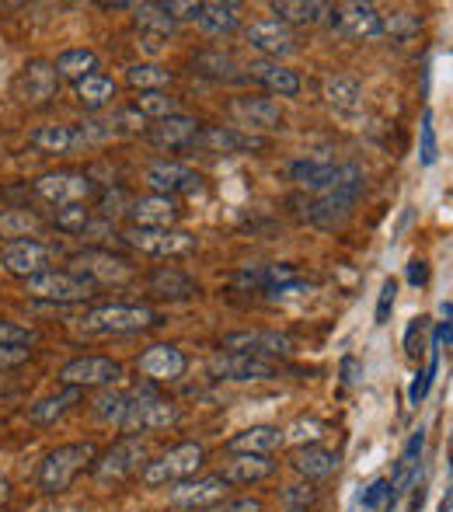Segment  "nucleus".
Here are the masks:
<instances>
[{"label": "nucleus", "mask_w": 453, "mask_h": 512, "mask_svg": "<svg viewBox=\"0 0 453 512\" xmlns=\"http://www.w3.org/2000/svg\"><path fill=\"white\" fill-rule=\"evenodd\" d=\"M363 189H366L363 171H359L356 164H342L339 175H335L332 189L307 206V220H311L314 227H321V230L342 227V223L352 216V206H356V199L363 196Z\"/></svg>", "instance_id": "nucleus-1"}, {"label": "nucleus", "mask_w": 453, "mask_h": 512, "mask_svg": "<svg viewBox=\"0 0 453 512\" xmlns=\"http://www.w3.org/2000/svg\"><path fill=\"white\" fill-rule=\"evenodd\" d=\"M95 460H98V446L91 443V439L56 446V450H49L39 464V488L49 495L67 492L84 467H95Z\"/></svg>", "instance_id": "nucleus-2"}, {"label": "nucleus", "mask_w": 453, "mask_h": 512, "mask_svg": "<svg viewBox=\"0 0 453 512\" xmlns=\"http://www.w3.org/2000/svg\"><path fill=\"white\" fill-rule=\"evenodd\" d=\"M206 464V446L189 439V443H178L171 450H164L161 457L147 460L143 467V485L157 488V485H178V481H189L203 471Z\"/></svg>", "instance_id": "nucleus-3"}, {"label": "nucleus", "mask_w": 453, "mask_h": 512, "mask_svg": "<svg viewBox=\"0 0 453 512\" xmlns=\"http://www.w3.org/2000/svg\"><path fill=\"white\" fill-rule=\"evenodd\" d=\"M161 324V317L143 304H109L95 307L77 321L84 335H129V331H147Z\"/></svg>", "instance_id": "nucleus-4"}, {"label": "nucleus", "mask_w": 453, "mask_h": 512, "mask_svg": "<svg viewBox=\"0 0 453 512\" xmlns=\"http://www.w3.org/2000/svg\"><path fill=\"white\" fill-rule=\"evenodd\" d=\"M182 411L175 401H168L164 394H157L154 387H136L129 394V408L122 418V429L126 432H157V429H171L178 425Z\"/></svg>", "instance_id": "nucleus-5"}, {"label": "nucleus", "mask_w": 453, "mask_h": 512, "mask_svg": "<svg viewBox=\"0 0 453 512\" xmlns=\"http://www.w3.org/2000/svg\"><path fill=\"white\" fill-rule=\"evenodd\" d=\"M147 460H150L147 443H143L140 436H126V439H119L115 446H109V450H105L102 457L95 460L91 474H95V481L102 488L122 485V481H126L129 474L143 471V467H147Z\"/></svg>", "instance_id": "nucleus-6"}, {"label": "nucleus", "mask_w": 453, "mask_h": 512, "mask_svg": "<svg viewBox=\"0 0 453 512\" xmlns=\"http://www.w3.org/2000/svg\"><path fill=\"white\" fill-rule=\"evenodd\" d=\"M95 290L98 286L91 279L60 269H49L35 279H25V293L32 300H42V304H84V300L95 297Z\"/></svg>", "instance_id": "nucleus-7"}, {"label": "nucleus", "mask_w": 453, "mask_h": 512, "mask_svg": "<svg viewBox=\"0 0 453 512\" xmlns=\"http://www.w3.org/2000/svg\"><path fill=\"white\" fill-rule=\"evenodd\" d=\"M122 241L150 258H182L196 251V234L178 227H129L122 230Z\"/></svg>", "instance_id": "nucleus-8"}, {"label": "nucleus", "mask_w": 453, "mask_h": 512, "mask_svg": "<svg viewBox=\"0 0 453 512\" xmlns=\"http://www.w3.org/2000/svg\"><path fill=\"white\" fill-rule=\"evenodd\" d=\"M56 251L49 244L35 241V237H14V241L0 244V265L18 279H35L42 272L53 269Z\"/></svg>", "instance_id": "nucleus-9"}, {"label": "nucleus", "mask_w": 453, "mask_h": 512, "mask_svg": "<svg viewBox=\"0 0 453 512\" xmlns=\"http://www.w3.org/2000/svg\"><path fill=\"white\" fill-rule=\"evenodd\" d=\"M70 265H74L70 272L91 279L95 286H102V283L105 286H119V283H126V279L133 276V265H129L122 255H112V251H105V248L77 251V255L70 258Z\"/></svg>", "instance_id": "nucleus-10"}, {"label": "nucleus", "mask_w": 453, "mask_h": 512, "mask_svg": "<svg viewBox=\"0 0 453 512\" xmlns=\"http://www.w3.org/2000/svg\"><path fill=\"white\" fill-rule=\"evenodd\" d=\"M224 352H244V356H258V359H276V356H290L293 352V338L286 331H269V328H251V331H227Z\"/></svg>", "instance_id": "nucleus-11"}, {"label": "nucleus", "mask_w": 453, "mask_h": 512, "mask_svg": "<svg viewBox=\"0 0 453 512\" xmlns=\"http://www.w3.org/2000/svg\"><path fill=\"white\" fill-rule=\"evenodd\" d=\"M122 380V363L109 356H81L70 359L60 370L63 387H77V391H88V387H112Z\"/></svg>", "instance_id": "nucleus-12"}, {"label": "nucleus", "mask_w": 453, "mask_h": 512, "mask_svg": "<svg viewBox=\"0 0 453 512\" xmlns=\"http://www.w3.org/2000/svg\"><path fill=\"white\" fill-rule=\"evenodd\" d=\"M35 192L53 206H84L91 196H98V185L77 171H53L35 178Z\"/></svg>", "instance_id": "nucleus-13"}, {"label": "nucleus", "mask_w": 453, "mask_h": 512, "mask_svg": "<svg viewBox=\"0 0 453 512\" xmlns=\"http://www.w3.org/2000/svg\"><path fill=\"white\" fill-rule=\"evenodd\" d=\"M265 147H269L265 136L234 126H203L192 140V150H203V154H262Z\"/></svg>", "instance_id": "nucleus-14"}, {"label": "nucleus", "mask_w": 453, "mask_h": 512, "mask_svg": "<svg viewBox=\"0 0 453 512\" xmlns=\"http://www.w3.org/2000/svg\"><path fill=\"white\" fill-rule=\"evenodd\" d=\"M56 88H60V74H56V67L49 60H28L21 67L18 81H14V95L28 108L49 105L56 98Z\"/></svg>", "instance_id": "nucleus-15"}, {"label": "nucleus", "mask_w": 453, "mask_h": 512, "mask_svg": "<svg viewBox=\"0 0 453 512\" xmlns=\"http://www.w3.org/2000/svg\"><path fill=\"white\" fill-rule=\"evenodd\" d=\"M332 28L345 39H380L384 35V14L373 4H363V0H349V4L332 7Z\"/></svg>", "instance_id": "nucleus-16"}, {"label": "nucleus", "mask_w": 453, "mask_h": 512, "mask_svg": "<svg viewBox=\"0 0 453 512\" xmlns=\"http://www.w3.org/2000/svg\"><path fill=\"white\" fill-rule=\"evenodd\" d=\"M147 185L154 189V196H196V192H203V178L196 175V171L189 168V164L182 161H168V157H161V161H154L147 168Z\"/></svg>", "instance_id": "nucleus-17"}, {"label": "nucleus", "mask_w": 453, "mask_h": 512, "mask_svg": "<svg viewBox=\"0 0 453 512\" xmlns=\"http://www.w3.org/2000/svg\"><path fill=\"white\" fill-rule=\"evenodd\" d=\"M227 481L220 474H203V478H189L178 481L168 488V502L175 509H213L217 502L227 499Z\"/></svg>", "instance_id": "nucleus-18"}, {"label": "nucleus", "mask_w": 453, "mask_h": 512, "mask_svg": "<svg viewBox=\"0 0 453 512\" xmlns=\"http://www.w3.org/2000/svg\"><path fill=\"white\" fill-rule=\"evenodd\" d=\"M244 39L251 42L255 53H262V60L279 63V56H290L297 49V39H293V28L283 25L279 18H262V21H251L244 28Z\"/></svg>", "instance_id": "nucleus-19"}, {"label": "nucleus", "mask_w": 453, "mask_h": 512, "mask_svg": "<svg viewBox=\"0 0 453 512\" xmlns=\"http://www.w3.org/2000/svg\"><path fill=\"white\" fill-rule=\"evenodd\" d=\"M210 373L217 380H230V384H248V380H272L276 366L269 359L244 356V352H217L210 359Z\"/></svg>", "instance_id": "nucleus-20"}, {"label": "nucleus", "mask_w": 453, "mask_h": 512, "mask_svg": "<svg viewBox=\"0 0 453 512\" xmlns=\"http://www.w3.org/2000/svg\"><path fill=\"white\" fill-rule=\"evenodd\" d=\"M136 370H140L147 380H154V384H171V380H178L185 373V352L178 349V345L157 342L140 352Z\"/></svg>", "instance_id": "nucleus-21"}, {"label": "nucleus", "mask_w": 453, "mask_h": 512, "mask_svg": "<svg viewBox=\"0 0 453 512\" xmlns=\"http://www.w3.org/2000/svg\"><path fill=\"white\" fill-rule=\"evenodd\" d=\"M230 112H234V119H241L251 129H265V133L283 129V108H279V102H272V98L241 95L230 102Z\"/></svg>", "instance_id": "nucleus-22"}, {"label": "nucleus", "mask_w": 453, "mask_h": 512, "mask_svg": "<svg viewBox=\"0 0 453 512\" xmlns=\"http://www.w3.org/2000/svg\"><path fill=\"white\" fill-rule=\"evenodd\" d=\"M199 122L192 119V115H168V119H161V122H154V126L147 129V140L154 143V147H161V150H189L192 147V140L199 136Z\"/></svg>", "instance_id": "nucleus-23"}, {"label": "nucleus", "mask_w": 453, "mask_h": 512, "mask_svg": "<svg viewBox=\"0 0 453 512\" xmlns=\"http://www.w3.org/2000/svg\"><path fill=\"white\" fill-rule=\"evenodd\" d=\"M422 450H426V429L419 425V432H412V439L405 443L401 450L398 464H394V478H391V506L408 492V488L419 481V471H422Z\"/></svg>", "instance_id": "nucleus-24"}, {"label": "nucleus", "mask_w": 453, "mask_h": 512, "mask_svg": "<svg viewBox=\"0 0 453 512\" xmlns=\"http://www.w3.org/2000/svg\"><path fill=\"white\" fill-rule=\"evenodd\" d=\"M217 474L227 485H258V481L276 474V464L269 457H258V453H230Z\"/></svg>", "instance_id": "nucleus-25"}, {"label": "nucleus", "mask_w": 453, "mask_h": 512, "mask_svg": "<svg viewBox=\"0 0 453 512\" xmlns=\"http://www.w3.org/2000/svg\"><path fill=\"white\" fill-rule=\"evenodd\" d=\"M244 77H251L255 84H262L269 95H279V98H297L300 95V77L297 70L283 67V63H272V60H255Z\"/></svg>", "instance_id": "nucleus-26"}, {"label": "nucleus", "mask_w": 453, "mask_h": 512, "mask_svg": "<svg viewBox=\"0 0 453 512\" xmlns=\"http://www.w3.org/2000/svg\"><path fill=\"white\" fill-rule=\"evenodd\" d=\"M178 203L171 196H140L129 203V220H133V227H175L178 220Z\"/></svg>", "instance_id": "nucleus-27"}, {"label": "nucleus", "mask_w": 453, "mask_h": 512, "mask_svg": "<svg viewBox=\"0 0 453 512\" xmlns=\"http://www.w3.org/2000/svg\"><path fill=\"white\" fill-rule=\"evenodd\" d=\"M28 143L46 157H60V154H70V150L84 147L77 126H67V122H46V126H35L32 136H28Z\"/></svg>", "instance_id": "nucleus-28"}, {"label": "nucleus", "mask_w": 453, "mask_h": 512, "mask_svg": "<svg viewBox=\"0 0 453 512\" xmlns=\"http://www.w3.org/2000/svg\"><path fill=\"white\" fill-rule=\"evenodd\" d=\"M293 471L300 474V481H325L332 478L335 471H339V453L328 450V446H300L297 453H293Z\"/></svg>", "instance_id": "nucleus-29"}, {"label": "nucleus", "mask_w": 453, "mask_h": 512, "mask_svg": "<svg viewBox=\"0 0 453 512\" xmlns=\"http://www.w3.org/2000/svg\"><path fill=\"white\" fill-rule=\"evenodd\" d=\"M283 443H286V432L279 429V425H251V429L237 432L227 446H230V453H258V457H269V453H276Z\"/></svg>", "instance_id": "nucleus-30"}, {"label": "nucleus", "mask_w": 453, "mask_h": 512, "mask_svg": "<svg viewBox=\"0 0 453 512\" xmlns=\"http://www.w3.org/2000/svg\"><path fill=\"white\" fill-rule=\"evenodd\" d=\"M150 293H157V297L164 300H192L199 293V283L192 276H185L182 269H175V265H161V269L150 272Z\"/></svg>", "instance_id": "nucleus-31"}, {"label": "nucleus", "mask_w": 453, "mask_h": 512, "mask_svg": "<svg viewBox=\"0 0 453 512\" xmlns=\"http://www.w3.org/2000/svg\"><path fill=\"white\" fill-rule=\"evenodd\" d=\"M192 70L199 77H210V81H220V84H237L244 81V70L237 67V60L224 49H203V53L192 56Z\"/></svg>", "instance_id": "nucleus-32"}, {"label": "nucleus", "mask_w": 453, "mask_h": 512, "mask_svg": "<svg viewBox=\"0 0 453 512\" xmlns=\"http://www.w3.org/2000/svg\"><path fill=\"white\" fill-rule=\"evenodd\" d=\"M335 175H339V168L328 161H314V157H304V161H293L290 164V178L300 185V189L307 192H318V196H325L328 189L335 185Z\"/></svg>", "instance_id": "nucleus-33"}, {"label": "nucleus", "mask_w": 453, "mask_h": 512, "mask_svg": "<svg viewBox=\"0 0 453 512\" xmlns=\"http://www.w3.org/2000/svg\"><path fill=\"white\" fill-rule=\"evenodd\" d=\"M84 391H77V387H60L56 394H49V398L35 401L32 408H28V422L32 425H56L67 411L77 408V401H81Z\"/></svg>", "instance_id": "nucleus-34"}, {"label": "nucleus", "mask_w": 453, "mask_h": 512, "mask_svg": "<svg viewBox=\"0 0 453 512\" xmlns=\"http://www.w3.org/2000/svg\"><path fill=\"white\" fill-rule=\"evenodd\" d=\"M206 35L220 39V35H230L237 25H241V4L234 0H213V4H203V14L196 21Z\"/></svg>", "instance_id": "nucleus-35"}, {"label": "nucleus", "mask_w": 453, "mask_h": 512, "mask_svg": "<svg viewBox=\"0 0 453 512\" xmlns=\"http://www.w3.org/2000/svg\"><path fill=\"white\" fill-rule=\"evenodd\" d=\"M332 11L328 4H321V0H276L272 4V14H279V21L283 25H318V21H325V14Z\"/></svg>", "instance_id": "nucleus-36"}, {"label": "nucleus", "mask_w": 453, "mask_h": 512, "mask_svg": "<svg viewBox=\"0 0 453 512\" xmlns=\"http://www.w3.org/2000/svg\"><path fill=\"white\" fill-rule=\"evenodd\" d=\"M325 98H328V105H332V108L352 115V112H359V108H363V84H359L356 77H349V74H335V77H328V81H325Z\"/></svg>", "instance_id": "nucleus-37"}, {"label": "nucleus", "mask_w": 453, "mask_h": 512, "mask_svg": "<svg viewBox=\"0 0 453 512\" xmlns=\"http://www.w3.org/2000/svg\"><path fill=\"white\" fill-rule=\"evenodd\" d=\"M53 67L60 77H67V81L77 84V81H84V77L98 74V56H95V49H84V46L63 49V53L53 60Z\"/></svg>", "instance_id": "nucleus-38"}, {"label": "nucleus", "mask_w": 453, "mask_h": 512, "mask_svg": "<svg viewBox=\"0 0 453 512\" xmlns=\"http://www.w3.org/2000/svg\"><path fill=\"white\" fill-rule=\"evenodd\" d=\"M74 88H77V102H81V108H88V112H102V108H109L115 91H119L112 77H105V74L84 77V81H77Z\"/></svg>", "instance_id": "nucleus-39"}, {"label": "nucleus", "mask_w": 453, "mask_h": 512, "mask_svg": "<svg viewBox=\"0 0 453 512\" xmlns=\"http://www.w3.org/2000/svg\"><path fill=\"white\" fill-rule=\"evenodd\" d=\"M129 11H133V21L143 28V32L161 35V39H168V35L178 32V21L171 18L164 4H133Z\"/></svg>", "instance_id": "nucleus-40"}, {"label": "nucleus", "mask_w": 453, "mask_h": 512, "mask_svg": "<svg viewBox=\"0 0 453 512\" xmlns=\"http://www.w3.org/2000/svg\"><path fill=\"white\" fill-rule=\"evenodd\" d=\"M126 84L136 91H164L171 84V70L161 63H133L126 70Z\"/></svg>", "instance_id": "nucleus-41"}, {"label": "nucleus", "mask_w": 453, "mask_h": 512, "mask_svg": "<svg viewBox=\"0 0 453 512\" xmlns=\"http://www.w3.org/2000/svg\"><path fill=\"white\" fill-rule=\"evenodd\" d=\"M126 408H129V394L126 391H112V387H105V391L91 401V411H95L98 422L119 425V429H122V418H126Z\"/></svg>", "instance_id": "nucleus-42"}, {"label": "nucleus", "mask_w": 453, "mask_h": 512, "mask_svg": "<svg viewBox=\"0 0 453 512\" xmlns=\"http://www.w3.org/2000/svg\"><path fill=\"white\" fill-rule=\"evenodd\" d=\"M136 112L143 115V119H168V115H178V98H171L168 91H140L133 102Z\"/></svg>", "instance_id": "nucleus-43"}, {"label": "nucleus", "mask_w": 453, "mask_h": 512, "mask_svg": "<svg viewBox=\"0 0 453 512\" xmlns=\"http://www.w3.org/2000/svg\"><path fill=\"white\" fill-rule=\"evenodd\" d=\"M283 432H286V443H293V446H318L328 429H325V422H318V418H297V422Z\"/></svg>", "instance_id": "nucleus-44"}, {"label": "nucleus", "mask_w": 453, "mask_h": 512, "mask_svg": "<svg viewBox=\"0 0 453 512\" xmlns=\"http://www.w3.org/2000/svg\"><path fill=\"white\" fill-rule=\"evenodd\" d=\"M419 28H422V21L415 18L412 11H391L384 18V35H391L394 42L415 39V35H419Z\"/></svg>", "instance_id": "nucleus-45"}, {"label": "nucleus", "mask_w": 453, "mask_h": 512, "mask_svg": "<svg viewBox=\"0 0 453 512\" xmlns=\"http://www.w3.org/2000/svg\"><path fill=\"white\" fill-rule=\"evenodd\" d=\"M314 499H318V488L311 481H297V485H286L279 492V502H283L286 512H307L314 506Z\"/></svg>", "instance_id": "nucleus-46"}, {"label": "nucleus", "mask_w": 453, "mask_h": 512, "mask_svg": "<svg viewBox=\"0 0 453 512\" xmlns=\"http://www.w3.org/2000/svg\"><path fill=\"white\" fill-rule=\"evenodd\" d=\"M436 366H440V342L433 338V352H429V366L426 370L415 373L412 387H408V401H412L415 408L422 405V398L429 394V387H433V377H436Z\"/></svg>", "instance_id": "nucleus-47"}, {"label": "nucleus", "mask_w": 453, "mask_h": 512, "mask_svg": "<svg viewBox=\"0 0 453 512\" xmlns=\"http://www.w3.org/2000/svg\"><path fill=\"white\" fill-rule=\"evenodd\" d=\"M53 223L60 230H67V234H84L91 223V209L88 206H56Z\"/></svg>", "instance_id": "nucleus-48"}, {"label": "nucleus", "mask_w": 453, "mask_h": 512, "mask_svg": "<svg viewBox=\"0 0 453 512\" xmlns=\"http://www.w3.org/2000/svg\"><path fill=\"white\" fill-rule=\"evenodd\" d=\"M359 506L363 509H380V506H391V481L387 478H377L363 495H359Z\"/></svg>", "instance_id": "nucleus-49"}, {"label": "nucleus", "mask_w": 453, "mask_h": 512, "mask_svg": "<svg viewBox=\"0 0 453 512\" xmlns=\"http://www.w3.org/2000/svg\"><path fill=\"white\" fill-rule=\"evenodd\" d=\"M4 345H25V349H32L35 331L21 328V324H14V321H0V349H4Z\"/></svg>", "instance_id": "nucleus-50"}, {"label": "nucleus", "mask_w": 453, "mask_h": 512, "mask_svg": "<svg viewBox=\"0 0 453 512\" xmlns=\"http://www.w3.org/2000/svg\"><path fill=\"white\" fill-rule=\"evenodd\" d=\"M419 133H422V147H419V154H422V164H436V154H440V147H436V133H433V112H422V126H419Z\"/></svg>", "instance_id": "nucleus-51"}, {"label": "nucleus", "mask_w": 453, "mask_h": 512, "mask_svg": "<svg viewBox=\"0 0 453 512\" xmlns=\"http://www.w3.org/2000/svg\"><path fill=\"white\" fill-rule=\"evenodd\" d=\"M394 300H398V283H394V279H384V286H380V297H377V310H373V321H377V324L391 321Z\"/></svg>", "instance_id": "nucleus-52"}, {"label": "nucleus", "mask_w": 453, "mask_h": 512, "mask_svg": "<svg viewBox=\"0 0 453 512\" xmlns=\"http://www.w3.org/2000/svg\"><path fill=\"white\" fill-rule=\"evenodd\" d=\"M129 203H133V199H129L122 189H105V192H98V206H102V216H105V220H109L112 213H129Z\"/></svg>", "instance_id": "nucleus-53"}, {"label": "nucleus", "mask_w": 453, "mask_h": 512, "mask_svg": "<svg viewBox=\"0 0 453 512\" xmlns=\"http://www.w3.org/2000/svg\"><path fill=\"white\" fill-rule=\"evenodd\" d=\"M164 7L175 21H199V14H203L199 0H164Z\"/></svg>", "instance_id": "nucleus-54"}, {"label": "nucleus", "mask_w": 453, "mask_h": 512, "mask_svg": "<svg viewBox=\"0 0 453 512\" xmlns=\"http://www.w3.org/2000/svg\"><path fill=\"white\" fill-rule=\"evenodd\" d=\"M426 328H429V317H415L412 324H408V331H405V352L412 359H419L422 352H419V345H415V338L422 342V335H426Z\"/></svg>", "instance_id": "nucleus-55"}, {"label": "nucleus", "mask_w": 453, "mask_h": 512, "mask_svg": "<svg viewBox=\"0 0 453 512\" xmlns=\"http://www.w3.org/2000/svg\"><path fill=\"white\" fill-rule=\"evenodd\" d=\"M206 512H262V502L251 499V495H244V499H224V502H217V506L206 509Z\"/></svg>", "instance_id": "nucleus-56"}, {"label": "nucleus", "mask_w": 453, "mask_h": 512, "mask_svg": "<svg viewBox=\"0 0 453 512\" xmlns=\"http://www.w3.org/2000/svg\"><path fill=\"white\" fill-rule=\"evenodd\" d=\"M28 356H32V349H25V345H4L0 349V370H14V366L28 363Z\"/></svg>", "instance_id": "nucleus-57"}, {"label": "nucleus", "mask_w": 453, "mask_h": 512, "mask_svg": "<svg viewBox=\"0 0 453 512\" xmlns=\"http://www.w3.org/2000/svg\"><path fill=\"white\" fill-rule=\"evenodd\" d=\"M408 283H412V286H426L429 283V265L422 262V258H412V262H408Z\"/></svg>", "instance_id": "nucleus-58"}, {"label": "nucleus", "mask_w": 453, "mask_h": 512, "mask_svg": "<svg viewBox=\"0 0 453 512\" xmlns=\"http://www.w3.org/2000/svg\"><path fill=\"white\" fill-rule=\"evenodd\" d=\"M356 370H359V363H356V359H345V363H342V373H345V384H356Z\"/></svg>", "instance_id": "nucleus-59"}, {"label": "nucleus", "mask_w": 453, "mask_h": 512, "mask_svg": "<svg viewBox=\"0 0 453 512\" xmlns=\"http://www.w3.org/2000/svg\"><path fill=\"white\" fill-rule=\"evenodd\" d=\"M436 342H447V345H453V321H447V324H443V328L440 331H436Z\"/></svg>", "instance_id": "nucleus-60"}, {"label": "nucleus", "mask_w": 453, "mask_h": 512, "mask_svg": "<svg viewBox=\"0 0 453 512\" xmlns=\"http://www.w3.org/2000/svg\"><path fill=\"white\" fill-rule=\"evenodd\" d=\"M440 512H453V481H450L447 495H443V502H440Z\"/></svg>", "instance_id": "nucleus-61"}, {"label": "nucleus", "mask_w": 453, "mask_h": 512, "mask_svg": "<svg viewBox=\"0 0 453 512\" xmlns=\"http://www.w3.org/2000/svg\"><path fill=\"white\" fill-rule=\"evenodd\" d=\"M7 495H11V485H7V478L0 474V502H7Z\"/></svg>", "instance_id": "nucleus-62"}]
</instances>
